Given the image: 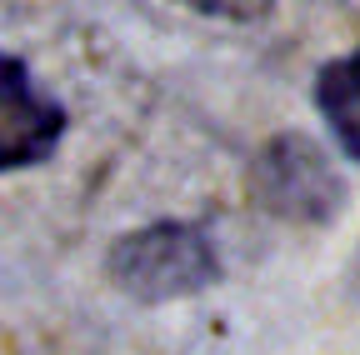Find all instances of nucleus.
Here are the masks:
<instances>
[{"mask_svg":"<svg viewBox=\"0 0 360 355\" xmlns=\"http://www.w3.org/2000/svg\"><path fill=\"white\" fill-rule=\"evenodd\" d=\"M65 136V110L45 96L20 56L0 51V175L51 160Z\"/></svg>","mask_w":360,"mask_h":355,"instance_id":"nucleus-3","label":"nucleus"},{"mask_svg":"<svg viewBox=\"0 0 360 355\" xmlns=\"http://www.w3.org/2000/svg\"><path fill=\"white\" fill-rule=\"evenodd\" d=\"M105 271L130 300L165 305L210 290L220 280V255L210 231L195 220H150L141 231H125L105 250Z\"/></svg>","mask_w":360,"mask_h":355,"instance_id":"nucleus-1","label":"nucleus"},{"mask_svg":"<svg viewBox=\"0 0 360 355\" xmlns=\"http://www.w3.org/2000/svg\"><path fill=\"white\" fill-rule=\"evenodd\" d=\"M315 105H321L335 146L350 160H360V46L350 56L321 65V75H315Z\"/></svg>","mask_w":360,"mask_h":355,"instance_id":"nucleus-4","label":"nucleus"},{"mask_svg":"<svg viewBox=\"0 0 360 355\" xmlns=\"http://www.w3.org/2000/svg\"><path fill=\"white\" fill-rule=\"evenodd\" d=\"M250 191L270 215L300 226H326L345 205L340 170L310 136H270L250 160Z\"/></svg>","mask_w":360,"mask_h":355,"instance_id":"nucleus-2","label":"nucleus"}]
</instances>
